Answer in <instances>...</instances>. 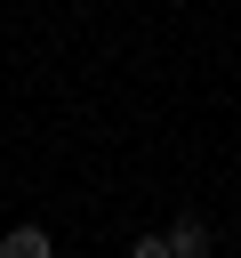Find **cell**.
Returning <instances> with one entry per match:
<instances>
[{"label":"cell","instance_id":"obj_1","mask_svg":"<svg viewBox=\"0 0 241 258\" xmlns=\"http://www.w3.org/2000/svg\"><path fill=\"white\" fill-rule=\"evenodd\" d=\"M161 242H169V258H217V234H209V218H193V210H185Z\"/></svg>","mask_w":241,"mask_h":258},{"label":"cell","instance_id":"obj_2","mask_svg":"<svg viewBox=\"0 0 241 258\" xmlns=\"http://www.w3.org/2000/svg\"><path fill=\"white\" fill-rule=\"evenodd\" d=\"M0 258H56V242H48V226H8Z\"/></svg>","mask_w":241,"mask_h":258},{"label":"cell","instance_id":"obj_3","mask_svg":"<svg viewBox=\"0 0 241 258\" xmlns=\"http://www.w3.org/2000/svg\"><path fill=\"white\" fill-rule=\"evenodd\" d=\"M129 258H169V242H161V234H137V242H129Z\"/></svg>","mask_w":241,"mask_h":258}]
</instances>
